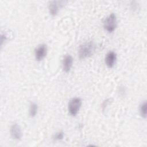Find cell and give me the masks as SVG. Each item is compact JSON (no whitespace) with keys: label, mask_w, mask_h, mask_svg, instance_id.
<instances>
[{"label":"cell","mask_w":147,"mask_h":147,"mask_svg":"<svg viewBox=\"0 0 147 147\" xmlns=\"http://www.w3.org/2000/svg\"><path fill=\"white\" fill-rule=\"evenodd\" d=\"M95 50V45L92 42H86L81 45L78 49V55L81 59L91 56Z\"/></svg>","instance_id":"1"},{"label":"cell","mask_w":147,"mask_h":147,"mask_svg":"<svg viewBox=\"0 0 147 147\" xmlns=\"http://www.w3.org/2000/svg\"><path fill=\"white\" fill-rule=\"evenodd\" d=\"M117 25V17L115 14H110L103 22V26L108 32H113L114 31Z\"/></svg>","instance_id":"2"},{"label":"cell","mask_w":147,"mask_h":147,"mask_svg":"<svg viewBox=\"0 0 147 147\" xmlns=\"http://www.w3.org/2000/svg\"><path fill=\"white\" fill-rule=\"evenodd\" d=\"M82 105V100L79 98H74L72 99L68 103V111L69 114L75 116L78 113Z\"/></svg>","instance_id":"3"},{"label":"cell","mask_w":147,"mask_h":147,"mask_svg":"<svg viewBox=\"0 0 147 147\" xmlns=\"http://www.w3.org/2000/svg\"><path fill=\"white\" fill-rule=\"evenodd\" d=\"M67 2L64 1H51L48 6L49 13L52 16H56L59 10L66 4Z\"/></svg>","instance_id":"4"},{"label":"cell","mask_w":147,"mask_h":147,"mask_svg":"<svg viewBox=\"0 0 147 147\" xmlns=\"http://www.w3.org/2000/svg\"><path fill=\"white\" fill-rule=\"evenodd\" d=\"M47 53V45L45 44L40 45L35 49V51H34L35 58L37 60L40 61L46 56Z\"/></svg>","instance_id":"5"},{"label":"cell","mask_w":147,"mask_h":147,"mask_svg":"<svg viewBox=\"0 0 147 147\" xmlns=\"http://www.w3.org/2000/svg\"><path fill=\"white\" fill-rule=\"evenodd\" d=\"M117 60V55L113 51L109 52L105 57V63L109 68H112L114 65Z\"/></svg>","instance_id":"6"},{"label":"cell","mask_w":147,"mask_h":147,"mask_svg":"<svg viewBox=\"0 0 147 147\" xmlns=\"http://www.w3.org/2000/svg\"><path fill=\"white\" fill-rule=\"evenodd\" d=\"M10 133L12 137L14 139L20 140L22 137L21 129L17 123H14L11 126Z\"/></svg>","instance_id":"7"},{"label":"cell","mask_w":147,"mask_h":147,"mask_svg":"<svg viewBox=\"0 0 147 147\" xmlns=\"http://www.w3.org/2000/svg\"><path fill=\"white\" fill-rule=\"evenodd\" d=\"M73 64V59L71 56L68 55L65 56L63 60V70L68 72L70 71Z\"/></svg>","instance_id":"8"},{"label":"cell","mask_w":147,"mask_h":147,"mask_svg":"<svg viewBox=\"0 0 147 147\" xmlns=\"http://www.w3.org/2000/svg\"><path fill=\"white\" fill-rule=\"evenodd\" d=\"M38 110V106L35 103H32L30 106V109H29V114L32 117H34Z\"/></svg>","instance_id":"9"},{"label":"cell","mask_w":147,"mask_h":147,"mask_svg":"<svg viewBox=\"0 0 147 147\" xmlns=\"http://www.w3.org/2000/svg\"><path fill=\"white\" fill-rule=\"evenodd\" d=\"M140 113L142 117L146 118V101L144 102L140 105Z\"/></svg>","instance_id":"10"},{"label":"cell","mask_w":147,"mask_h":147,"mask_svg":"<svg viewBox=\"0 0 147 147\" xmlns=\"http://www.w3.org/2000/svg\"><path fill=\"white\" fill-rule=\"evenodd\" d=\"M63 137H64V133L63 132L60 131V132H59L56 134V135L55 136V139L57 140H60L63 139Z\"/></svg>","instance_id":"11"}]
</instances>
